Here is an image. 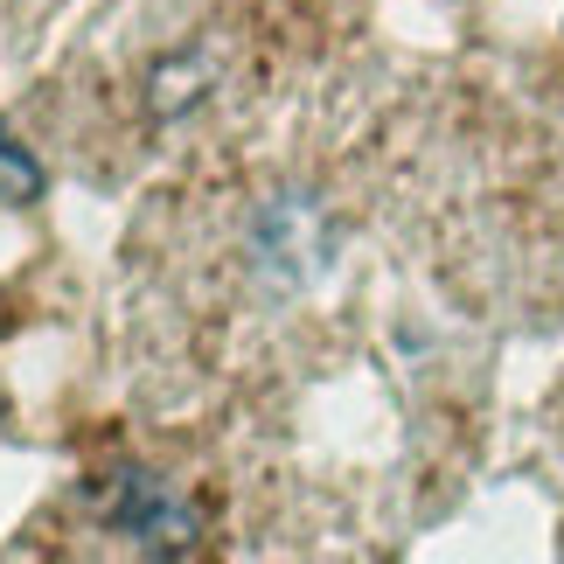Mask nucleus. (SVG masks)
Wrapping results in <instances>:
<instances>
[{
  "label": "nucleus",
  "instance_id": "1",
  "mask_svg": "<svg viewBox=\"0 0 564 564\" xmlns=\"http://www.w3.org/2000/svg\"><path fill=\"white\" fill-rule=\"evenodd\" d=\"M35 188H42V175H35V167L14 154L8 140H0V195H8V203H29Z\"/></svg>",
  "mask_w": 564,
  "mask_h": 564
}]
</instances>
